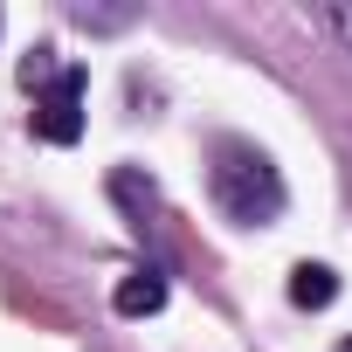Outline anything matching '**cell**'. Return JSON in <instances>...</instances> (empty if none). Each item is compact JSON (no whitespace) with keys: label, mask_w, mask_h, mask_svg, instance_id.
Listing matches in <instances>:
<instances>
[{"label":"cell","mask_w":352,"mask_h":352,"mask_svg":"<svg viewBox=\"0 0 352 352\" xmlns=\"http://www.w3.org/2000/svg\"><path fill=\"white\" fill-rule=\"evenodd\" d=\"M56 76H63V69H56V49H49V42H42V49H28V63H21V83H28V90H49Z\"/></svg>","instance_id":"obj_7"},{"label":"cell","mask_w":352,"mask_h":352,"mask_svg":"<svg viewBox=\"0 0 352 352\" xmlns=\"http://www.w3.org/2000/svg\"><path fill=\"white\" fill-rule=\"evenodd\" d=\"M83 69H63L42 97H35V138H49V145H76L83 138Z\"/></svg>","instance_id":"obj_2"},{"label":"cell","mask_w":352,"mask_h":352,"mask_svg":"<svg viewBox=\"0 0 352 352\" xmlns=\"http://www.w3.org/2000/svg\"><path fill=\"white\" fill-rule=\"evenodd\" d=\"M111 201H118V208H124V214H131V221L145 228V214L159 208V187L145 180L138 166H118V173H111Z\"/></svg>","instance_id":"obj_5"},{"label":"cell","mask_w":352,"mask_h":352,"mask_svg":"<svg viewBox=\"0 0 352 352\" xmlns=\"http://www.w3.org/2000/svg\"><path fill=\"white\" fill-rule=\"evenodd\" d=\"M69 21H76V28H90V35H118V28H131V21H138V8H90V0H76Z\"/></svg>","instance_id":"obj_6"},{"label":"cell","mask_w":352,"mask_h":352,"mask_svg":"<svg viewBox=\"0 0 352 352\" xmlns=\"http://www.w3.org/2000/svg\"><path fill=\"white\" fill-rule=\"evenodd\" d=\"M111 311H118V318H152V311H166V270H124L118 290H111Z\"/></svg>","instance_id":"obj_3"},{"label":"cell","mask_w":352,"mask_h":352,"mask_svg":"<svg viewBox=\"0 0 352 352\" xmlns=\"http://www.w3.org/2000/svg\"><path fill=\"white\" fill-rule=\"evenodd\" d=\"M338 297V270H324V263H297L290 270V304L297 311H324Z\"/></svg>","instance_id":"obj_4"},{"label":"cell","mask_w":352,"mask_h":352,"mask_svg":"<svg viewBox=\"0 0 352 352\" xmlns=\"http://www.w3.org/2000/svg\"><path fill=\"white\" fill-rule=\"evenodd\" d=\"M338 352H352V338H345V345H338Z\"/></svg>","instance_id":"obj_8"},{"label":"cell","mask_w":352,"mask_h":352,"mask_svg":"<svg viewBox=\"0 0 352 352\" xmlns=\"http://www.w3.org/2000/svg\"><path fill=\"white\" fill-rule=\"evenodd\" d=\"M208 194H214V208H221L235 228H270V221L283 214V201H290L276 159H270L263 145H249V138H221V145H214Z\"/></svg>","instance_id":"obj_1"}]
</instances>
